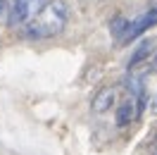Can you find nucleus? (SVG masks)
Wrapping results in <instances>:
<instances>
[{"mask_svg":"<svg viewBox=\"0 0 157 155\" xmlns=\"http://www.w3.org/2000/svg\"><path fill=\"white\" fill-rule=\"evenodd\" d=\"M138 112H140V107H138L133 100L121 103V105H119V112H117V126H128L138 117Z\"/></svg>","mask_w":157,"mask_h":155,"instance_id":"obj_5","label":"nucleus"},{"mask_svg":"<svg viewBox=\"0 0 157 155\" xmlns=\"http://www.w3.org/2000/svg\"><path fill=\"white\" fill-rule=\"evenodd\" d=\"M150 48H152V46H150V41H143V43L138 46V50L133 53V58H131V62H128V67H136L138 62H143V60L147 58V53H150Z\"/></svg>","mask_w":157,"mask_h":155,"instance_id":"obj_6","label":"nucleus"},{"mask_svg":"<svg viewBox=\"0 0 157 155\" xmlns=\"http://www.w3.org/2000/svg\"><path fill=\"white\" fill-rule=\"evenodd\" d=\"M69 19V7L64 0H48L45 7L29 22L24 24L21 29V36L26 38H52L64 31Z\"/></svg>","mask_w":157,"mask_h":155,"instance_id":"obj_1","label":"nucleus"},{"mask_svg":"<svg viewBox=\"0 0 157 155\" xmlns=\"http://www.w3.org/2000/svg\"><path fill=\"white\" fill-rule=\"evenodd\" d=\"M5 17H7V2L0 0V19H5Z\"/></svg>","mask_w":157,"mask_h":155,"instance_id":"obj_7","label":"nucleus"},{"mask_svg":"<svg viewBox=\"0 0 157 155\" xmlns=\"http://www.w3.org/2000/svg\"><path fill=\"white\" fill-rule=\"evenodd\" d=\"M48 0H12L10 7V22L12 24H29L43 7H45Z\"/></svg>","mask_w":157,"mask_h":155,"instance_id":"obj_3","label":"nucleus"},{"mask_svg":"<svg viewBox=\"0 0 157 155\" xmlns=\"http://www.w3.org/2000/svg\"><path fill=\"white\" fill-rule=\"evenodd\" d=\"M114 100H117V88L114 86H105V88H100L98 93L93 96L90 107H93V112L102 115V112H109V110H112Z\"/></svg>","mask_w":157,"mask_h":155,"instance_id":"obj_4","label":"nucleus"},{"mask_svg":"<svg viewBox=\"0 0 157 155\" xmlns=\"http://www.w3.org/2000/svg\"><path fill=\"white\" fill-rule=\"evenodd\" d=\"M152 22H155V10H150L147 14H143L140 19H133V22L119 17V19L112 22V34L117 36L119 43H128V41L138 38L145 29H150V26H152Z\"/></svg>","mask_w":157,"mask_h":155,"instance_id":"obj_2","label":"nucleus"}]
</instances>
